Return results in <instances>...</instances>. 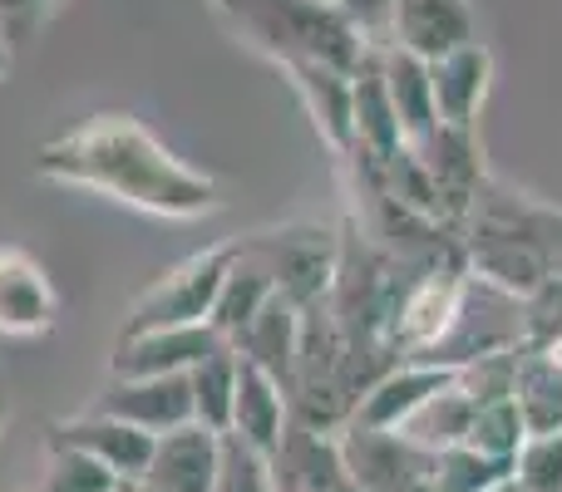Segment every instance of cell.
Instances as JSON below:
<instances>
[{
	"label": "cell",
	"instance_id": "cell-1",
	"mask_svg": "<svg viewBox=\"0 0 562 492\" xmlns=\"http://www.w3.org/2000/svg\"><path fill=\"white\" fill-rule=\"evenodd\" d=\"M35 173L59 187H85L119 207L168 222H198L223 207V187L173 153L144 118L94 114L35 148Z\"/></svg>",
	"mask_w": 562,
	"mask_h": 492
},
{
	"label": "cell",
	"instance_id": "cell-2",
	"mask_svg": "<svg viewBox=\"0 0 562 492\" xmlns=\"http://www.w3.org/2000/svg\"><path fill=\"white\" fill-rule=\"evenodd\" d=\"M464 261L484 286L524 300L562 271V207L533 203L498 178H484L464 217Z\"/></svg>",
	"mask_w": 562,
	"mask_h": 492
},
{
	"label": "cell",
	"instance_id": "cell-3",
	"mask_svg": "<svg viewBox=\"0 0 562 492\" xmlns=\"http://www.w3.org/2000/svg\"><path fill=\"white\" fill-rule=\"evenodd\" d=\"M233 30L267 59L286 65H336L356 75L370 39L336 0H233L223 5Z\"/></svg>",
	"mask_w": 562,
	"mask_h": 492
},
{
	"label": "cell",
	"instance_id": "cell-4",
	"mask_svg": "<svg viewBox=\"0 0 562 492\" xmlns=\"http://www.w3.org/2000/svg\"><path fill=\"white\" fill-rule=\"evenodd\" d=\"M243 256V237L233 242H213L193 256H183L178 266H168L154 286H144L134 296V306L124 310V330L119 335H138V330H168V325H198L213 316L217 286H223L227 266Z\"/></svg>",
	"mask_w": 562,
	"mask_h": 492
},
{
	"label": "cell",
	"instance_id": "cell-5",
	"mask_svg": "<svg viewBox=\"0 0 562 492\" xmlns=\"http://www.w3.org/2000/svg\"><path fill=\"white\" fill-rule=\"evenodd\" d=\"M252 256L272 271L277 296H286L296 310L326 306L330 286H336V266H340V237L326 227H306L291 222L277 232H257L247 237Z\"/></svg>",
	"mask_w": 562,
	"mask_h": 492
},
{
	"label": "cell",
	"instance_id": "cell-6",
	"mask_svg": "<svg viewBox=\"0 0 562 492\" xmlns=\"http://www.w3.org/2000/svg\"><path fill=\"white\" fill-rule=\"evenodd\" d=\"M340 458L360 492H435V448L405 428H340Z\"/></svg>",
	"mask_w": 562,
	"mask_h": 492
},
{
	"label": "cell",
	"instance_id": "cell-7",
	"mask_svg": "<svg viewBox=\"0 0 562 492\" xmlns=\"http://www.w3.org/2000/svg\"><path fill=\"white\" fill-rule=\"evenodd\" d=\"M459 379V365H439V359H400L385 375H375L360 389L356 409L346 424L356 428H405L439 389H449Z\"/></svg>",
	"mask_w": 562,
	"mask_h": 492
},
{
	"label": "cell",
	"instance_id": "cell-8",
	"mask_svg": "<svg viewBox=\"0 0 562 492\" xmlns=\"http://www.w3.org/2000/svg\"><path fill=\"white\" fill-rule=\"evenodd\" d=\"M227 340L217 335L207 320L198 325H168V330H138V335L114 340V359L109 375L119 379H144V375H193L207 355H217Z\"/></svg>",
	"mask_w": 562,
	"mask_h": 492
},
{
	"label": "cell",
	"instance_id": "cell-9",
	"mask_svg": "<svg viewBox=\"0 0 562 492\" xmlns=\"http://www.w3.org/2000/svg\"><path fill=\"white\" fill-rule=\"evenodd\" d=\"M59 320V290L25 247H0V335L40 340Z\"/></svg>",
	"mask_w": 562,
	"mask_h": 492
},
{
	"label": "cell",
	"instance_id": "cell-10",
	"mask_svg": "<svg viewBox=\"0 0 562 492\" xmlns=\"http://www.w3.org/2000/svg\"><path fill=\"white\" fill-rule=\"evenodd\" d=\"M94 409H104V414L124 419V424L158 438L168 428L193 424V389H188V375H144V379L109 375Z\"/></svg>",
	"mask_w": 562,
	"mask_h": 492
},
{
	"label": "cell",
	"instance_id": "cell-11",
	"mask_svg": "<svg viewBox=\"0 0 562 492\" xmlns=\"http://www.w3.org/2000/svg\"><path fill=\"white\" fill-rule=\"evenodd\" d=\"M429 84H435V114L445 128H479V114L494 89V49L484 39L449 49L429 59Z\"/></svg>",
	"mask_w": 562,
	"mask_h": 492
},
{
	"label": "cell",
	"instance_id": "cell-12",
	"mask_svg": "<svg viewBox=\"0 0 562 492\" xmlns=\"http://www.w3.org/2000/svg\"><path fill=\"white\" fill-rule=\"evenodd\" d=\"M223 468V434L193 424L168 428L154 438V458L144 468V483L154 492H213Z\"/></svg>",
	"mask_w": 562,
	"mask_h": 492
},
{
	"label": "cell",
	"instance_id": "cell-13",
	"mask_svg": "<svg viewBox=\"0 0 562 492\" xmlns=\"http://www.w3.org/2000/svg\"><path fill=\"white\" fill-rule=\"evenodd\" d=\"M45 444L79 448V454L99 458V464H104L109 473H119V478H144L148 458H154V434H144V428L104 414V409H89V414H75V419L49 424Z\"/></svg>",
	"mask_w": 562,
	"mask_h": 492
},
{
	"label": "cell",
	"instance_id": "cell-14",
	"mask_svg": "<svg viewBox=\"0 0 562 492\" xmlns=\"http://www.w3.org/2000/svg\"><path fill=\"white\" fill-rule=\"evenodd\" d=\"M479 39V15L469 0H395L385 45H400L419 59H439L449 49Z\"/></svg>",
	"mask_w": 562,
	"mask_h": 492
},
{
	"label": "cell",
	"instance_id": "cell-15",
	"mask_svg": "<svg viewBox=\"0 0 562 492\" xmlns=\"http://www.w3.org/2000/svg\"><path fill=\"white\" fill-rule=\"evenodd\" d=\"M291 428V399L267 369L237 355V399H233V428L227 434L243 438L247 448L272 458Z\"/></svg>",
	"mask_w": 562,
	"mask_h": 492
},
{
	"label": "cell",
	"instance_id": "cell-16",
	"mask_svg": "<svg viewBox=\"0 0 562 492\" xmlns=\"http://www.w3.org/2000/svg\"><path fill=\"white\" fill-rule=\"evenodd\" d=\"M508 394L528 434H562V345H518Z\"/></svg>",
	"mask_w": 562,
	"mask_h": 492
},
{
	"label": "cell",
	"instance_id": "cell-17",
	"mask_svg": "<svg viewBox=\"0 0 562 492\" xmlns=\"http://www.w3.org/2000/svg\"><path fill=\"white\" fill-rule=\"evenodd\" d=\"M380 75H385V94H390V104H395L400 134H405L409 148H419L439 128L429 59L409 55V49H400V45H380Z\"/></svg>",
	"mask_w": 562,
	"mask_h": 492
},
{
	"label": "cell",
	"instance_id": "cell-18",
	"mask_svg": "<svg viewBox=\"0 0 562 492\" xmlns=\"http://www.w3.org/2000/svg\"><path fill=\"white\" fill-rule=\"evenodd\" d=\"M233 350L243 359H252L257 369H267L291 399V379H296V355H301V310L286 296H272L262 306V316L233 340Z\"/></svg>",
	"mask_w": 562,
	"mask_h": 492
},
{
	"label": "cell",
	"instance_id": "cell-19",
	"mask_svg": "<svg viewBox=\"0 0 562 492\" xmlns=\"http://www.w3.org/2000/svg\"><path fill=\"white\" fill-rule=\"evenodd\" d=\"M291 89L301 94L316 134L336 148L340 158H350L356 148V128H350V69L336 65H286Z\"/></svg>",
	"mask_w": 562,
	"mask_h": 492
},
{
	"label": "cell",
	"instance_id": "cell-20",
	"mask_svg": "<svg viewBox=\"0 0 562 492\" xmlns=\"http://www.w3.org/2000/svg\"><path fill=\"white\" fill-rule=\"evenodd\" d=\"M277 296V281H272V271L262 266V261L252 256V247H247V237H243V256L227 266V276H223V286H217V300H213V316H207V325L217 330V335L233 345L237 335H243L247 325H252L257 316H262V306Z\"/></svg>",
	"mask_w": 562,
	"mask_h": 492
},
{
	"label": "cell",
	"instance_id": "cell-21",
	"mask_svg": "<svg viewBox=\"0 0 562 492\" xmlns=\"http://www.w3.org/2000/svg\"><path fill=\"white\" fill-rule=\"evenodd\" d=\"M188 389H193V419L213 434H227L233 428V399H237V350L223 345L217 355H207L203 365L188 375Z\"/></svg>",
	"mask_w": 562,
	"mask_h": 492
},
{
	"label": "cell",
	"instance_id": "cell-22",
	"mask_svg": "<svg viewBox=\"0 0 562 492\" xmlns=\"http://www.w3.org/2000/svg\"><path fill=\"white\" fill-rule=\"evenodd\" d=\"M524 438H528V428H524V419H518L514 394L479 399L474 404V419H469V434H464V444L474 448V454L498 458V464H514V454L524 448Z\"/></svg>",
	"mask_w": 562,
	"mask_h": 492
},
{
	"label": "cell",
	"instance_id": "cell-23",
	"mask_svg": "<svg viewBox=\"0 0 562 492\" xmlns=\"http://www.w3.org/2000/svg\"><path fill=\"white\" fill-rule=\"evenodd\" d=\"M514 478V464L474 454L469 444L435 448V492H488L494 483Z\"/></svg>",
	"mask_w": 562,
	"mask_h": 492
},
{
	"label": "cell",
	"instance_id": "cell-24",
	"mask_svg": "<svg viewBox=\"0 0 562 492\" xmlns=\"http://www.w3.org/2000/svg\"><path fill=\"white\" fill-rule=\"evenodd\" d=\"M49 458H45V478H40V492H114L124 478L109 473L99 458L79 454V448H65V444H45Z\"/></svg>",
	"mask_w": 562,
	"mask_h": 492
},
{
	"label": "cell",
	"instance_id": "cell-25",
	"mask_svg": "<svg viewBox=\"0 0 562 492\" xmlns=\"http://www.w3.org/2000/svg\"><path fill=\"white\" fill-rule=\"evenodd\" d=\"M213 492H281L272 458L247 448L243 438L223 434V468H217V488Z\"/></svg>",
	"mask_w": 562,
	"mask_h": 492
},
{
	"label": "cell",
	"instance_id": "cell-26",
	"mask_svg": "<svg viewBox=\"0 0 562 492\" xmlns=\"http://www.w3.org/2000/svg\"><path fill=\"white\" fill-rule=\"evenodd\" d=\"M514 483L524 492H562V434H528L514 454Z\"/></svg>",
	"mask_w": 562,
	"mask_h": 492
},
{
	"label": "cell",
	"instance_id": "cell-27",
	"mask_svg": "<svg viewBox=\"0 0 562 492\" xmlns=\"http://www.w3.org/2000/svg\"><path fill=\"white\" fill-rule=\"evenodd\" d=\"M524 345H562V271L524 296Z\"/></svg>",
	"mask_w": 562,
	"mask_h": 492
},
{
	"label": "cell",
	"instance_id": "cell-28",
	"mask_svg": "<svg viewBox=\"0 0 562 492\" xmlns=\"http://www.w3.org/2000/svg\"><path fill=\"white\" fill-rule=\"evenodd\" d=\"M65 5L69 0H0V30H5L10 49H25Z\"/></svg>",
	"mask_w": 562,
	"mask_h": 492
},
{
	"label": "cell",
	"instance_id": "cell-29",
	"mask_svg": "<svg viewBox=\"0 0 562 492\" xmlns=\"http://www.w3.org/2000/svg\"><path fill=\"white\" fill-rule=\"evenodd\" d=\"M336 5L346 10V15L356 20L370 39H380V45H385V30H390V10H395V0H336Z\"/></svg>",
	"mask_w": 562,
	"mask_h": 492
},
{
	"label": "cell",
	"instance_id": "cell-30",
	"mask_svg": "<svg viewBox=\"0 0 562 492\" xmlns=\"http://www.w3.org/2000/svg\"><path fill=\"white\" fill-rule=\"evenodd\" d=\"M10 59H15V49H10L5 30H0V79H5V75H10Z\"/></svg>",
	"mask_w": 562,
	"mask_h": 492
},
{
	"label": "cell",
	"instance_id": "cell-31",
	"mask_svg": "<svg viewBox=\"0 0 562 492\" xmlns=\"http://www.w3.org/2000/svg\"><path fill=\"white\" fill-rule=\"evenodd\" d=\"M114 492H154V488H148V483H144V478H124V483H119Z\"/></svg>",
	"mask_w": 562,
	"mask_h": 492
},
{
	"label": "cell",
	"instance_id": "cell-32",
	"mask_svg": "<svg viewBox=\"0 0 562 492\" xmlns=\"http://www.w3.org/2000/svg\"><path fill=\"white\" fill-rule=\"evenodd\" d=\"M5 424H10V394H5V385H0V434H5Z\"/></svg>",
	"mask_w": 562,
	"mask_h": 492
},
{
	"label": "cell",
	"instance_id": "cell-33",
	"mask_svg": "<svg viewBox=\"0 0 562 492\" xmlns=\"http://www.w3.org/2000/svg\"><path fill=\"white\" fill-rule=\"evenodd\" d=\"M488 492H524V488H518V483H514V478H504V483H494V488H488Z\"/></svg>",
	"mask_w": 562,
	"mask_h": 492
},
{
	"label": "cell",
	"instance_id": "cell-34",
	"mask_svg": "<svg viewBox=\"0 0 562 492\" xmlns=\"http://www.w3.org/2000/svg\"><path fill=\"white\" fill-rule=\"evenodd\" d=\"M330 492H360L356 483H350V478H346V483H340V488H330Z\"/></svg>",
	"mask_w": 562,
	"mask_h": 492
},
{
	"label": "cell",
	"instance_id": "cell-35",
	"mask_svg": "<svg viewBox=\"0 0 562 492\" xmlns=\"http://www.w3.org/2000/svg\"><path fill=\"white\" fill-rule=\"evenodd\" d=\"M213 5H217V10H223V5H233V0H213Z\"/></svg>",
	"mask_w": 562,
	"mask_h": 492
},
{
	"label": "cell",
	"instance_id": "cell-36",
	"mask_svg": "<svg viewBox=\"0 0 562 492\" xmlns=\"http://www.w3.org/2000/svg\"><path fill=\"white\" fill-rule=\"evenodd\" d=\"M30 492H40V488H30Z\"/></svg>",
	"mask_w": 562,
	"mask_h": 492
}]
</instances>
